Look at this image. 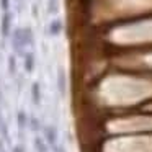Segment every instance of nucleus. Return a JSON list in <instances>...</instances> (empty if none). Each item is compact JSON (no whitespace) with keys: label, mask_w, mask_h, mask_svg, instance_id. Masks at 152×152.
Wrapping results in <instances>:
<instances>
[{"label":"nucleus","mask_w":152,"mask_h":152,"mask_svg":"<svg viewBox=\"0 0 152 152\" xmlns=\"http://www.w3.org/2000/svg\"><path fill=\"white\" fill-rule=\"evenodd\" d=\"M12 46H13L15 54L18 56H25L23 48H25V41H23V28H15L13 34H12Z\"/></svg>","instance_id":"nucleus-1"},{"label":"nucleus","mask_w":152,"mask_h":152,"mask_svg":"<svg viewBox=\"0 0 152 152\" xmlns=\"http://www.w3.org/2000/svg\"><path fill=\"white\" fill-rule=\"evenodd\" d=\"M10 30H12V13L5 12L4 17H2V21H0V33L4 38H7L10 34Z\"/></svg>","instance_id":"nucleus-2"},{"label":"nucleus","mask_w":152,"mask_h":152,"mask_svg":"<svg viewBox=\"0 0 152 152\" xmlns=\"http://www.w3.org/2000/svg\"><path fill=\"white\" fill-rule=\"evenodd\" d=\"M57 88H59L61 96H66V88H67V77L64 67L57 69Z\"/></svg>","instance_id":"nucleus-3"},{"label":"nucleus","mask_w":152,"mask_h":152,"mask_svg":"<svg viewBox=\"0 0 152 152\" xmlns=\"http://www.w3.org/2000/svg\"><path fill=\"white\" fill-rule=\"evenodd\" d=\"M44 139H46L48 144L53 149L57 145V131H56L54 126H46V128H44Z\"/></svg>","instance_id":"nucleus-4"},{"label":"nucleus","mask_w":152,"mask_h":152,"mask_svg":"<svg viewBox=\"0 0 152 152\" xmlns=\"http://www.w3.org/2000/svg\"><path fill=\"white\" fill-rule=\"evenodd\" d=\"M23 59H25V70H26L28 74H31L34 70V54L33 53H25Z\"/></svg>","instance_id":"nucleus-5"},{"label":"nucleus","mask_w":152,"mask_h":152,"mask_svg":"<svg viewBox=\"0 0 152 152\" xmlns=\"http://www.w3.org/2000/svg\"><path fill=\"white\" fill-rule=\"evenodd\" d=\"M61 31H62V21L61 20H53L49 25V34L53 36H59Z\"/></svg>","instance_id":"nucleus-6"},{"label":"nucleus","mask_w":152,"mask_h":152,"mask_svg":"<svg viewBox=\"0 0 152 152\" xmlns=\"http://www.w3.org/2000/svg\"><path fill=\"white\" fill-rule=\"evenodd\" d=\"M33 145L36 149V152H48V141L43 137H34Z\"/></svg>","instance_id":"nucleus-7"},{"label":"nucleus","mask_w":152,"mask_h":152,"mask_svg":"<svg viewBox=\"0 0 152 152\" xmlns=\"http://www.w3.org/2000/svg\"><path fill=\"white\" fill-rule=\"evenodd\" d=\"M23 41L25 46H34V36L31 28H23Z\"/></svg>","instance_id":"nucleus-8"},{"label":"nucleus","mask_w":152,"mask_h":152,"mask_svg":"<svg viewBox=\"0 0 152 152\" xmlns=\"http://www.w3.org/2000/svg\"><path fill=\"white\" fill-rule=\"evenodd\" d=\"M31 96H33V103L34 105H39L41 103V92H39V83L34 82L31 87Z\"/></svg>","instance_id":"nucleus-9"},{"label":"nucleus","mask_w":152,"mask_h":152,"mask_svg":"<svg viewBox=\"0 0 152 152\" xmlns=\"http://www.w3.org/2000/svg\"><path fill=\"white\" fill-rule=\"evenodd\" d=\"M28 126V118H26V113L25 111H20L18 113V129L20 132H23V129Z\"/></svg>","instance_id":"nucleus-10"},{"label":"nucleus","mask_w":152,"mask_h":152,"mask_svg":"<svg viewBox=\"0 0 152 152\" xmlns=\"http://www.w3.org/2000/svg\"><path fill=\"white\" fill-rule=\"evenodd\" d=\"M59 12V0H48V13L56 15Z\"/></svg>","instance_id":"nucleus-11"},{"label":"nucleus","mask_w":152,"mask_h":152,"mask_svg":"<svg viewBox=\"0 0 152 152\" xmlns=\"http://www.w3.org/2000/svg\"><path fill=\"white\" fill-rule=\"evenodd\" d=\"M8 74H10V75L17 74V59H15L13 54L8 56Z\"/></svg>","instance_id":"nucleus-12"},{"label":"nucleus","mask_w":152,"mask_h":152,"mask_svg":"<svg viewBox=\"0 0 152 152\" xmlns=\"http://www.w3.org/2000/svg\"><path fill=\"white\" fill-rule=\"evenodd\" d=\"M30 126H31V129H33V131H38V129H39V123H38V119L34 118V116L30 119Z\"/></svg>","instance_id":"nucleus-13"},{"label":"nucleus","mask_w":152,"mask_h":152,"mask_svg":"<svg viewBox=\"0 0 152 152\" xmlns=\"http://www.w3.org/2000/svg\"><path fill=\"white\" fill-rule=\"evenodd\" d=\"M0 7L4 12H8V7H10V0H0Z\"/></svg>","instance_id":"nucleus-14"},{"label":"nucleus","mask_w":152,"mask_h":152,"mask_svg":"<svg viewBox=\"0 0 152 152\" xmlns=\"http://www.w3.org/2000/svg\"><path fill=\"white\" fill-rule=\"evenodd\" d=\"M13 152H23V149H21V145H15V147H13Z\"/></svg>","instance_id":"nucleus-15"},{"label":"nucleus","mask_w":152,"mask_h":152,"mask_svg":"<svg viewBox=\"0 0 152 152\" xmlns=\"http://www.w3.org/2000/svg\"><path fill=\"white\" fill-rule=\"evenodd\" d=\"M53 151H54V152H64V149L61 147V145H56V147H54Z\"/></svg>","instance_id":"nucleus-16"},{"label":"nucleus","mask_w":152,"mask_h":152,"mask_svg":"<svg viewBox=\"0 0 152 152\" xmlns=\"http://www.w3.org/2000/svg\"><path fill=\"white\" fill-rule=\"evenodd\" d=\"M0 152H5V149H4V142L0 141Z\"/></svg>","instance_id":"nucleus-17"}]
</instances>
